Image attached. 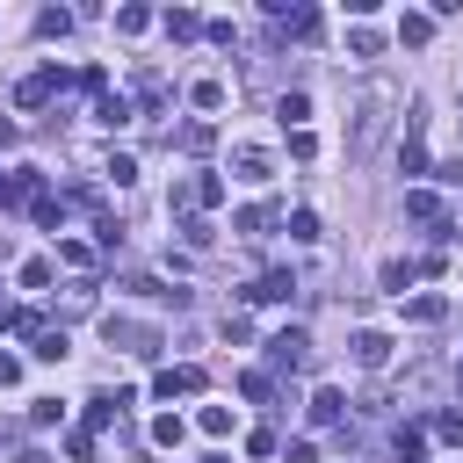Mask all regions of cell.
Returning a JSON list of instances; mask_svg holds the SVG:
<instances>
[{
    "mask_svg": "<svg viewBox=\"0 0 463 463\" xmlns=\"http://www.w3.org/2000/svg\"><path fill=\"white\" fill-rule=\"evenodd\" d=\"M268 362H275V369H304V362H311V333H304V326L268 333Z\"/></svg>",
    "mask_w": 463,
    "mask_h": 463,
    "instance_id": "6da1fadb",
    "label": "cell"
},
{
    "mask_svg": "<svg viewBox=\"0 0 463 463\" xmlns=\"http://www.w3.org/2000/svg\"><path fill=\"white\" fill-rule=\"evenodd\" d=\"M405 217H420V224H434L441 239H456V224H449V203H441L434 188H405Z\"/></svg>",
    "mask_w": 463,
    "mask_h": 463,
    "instance_id": "7a4b0ae2",
    "label": "cell"
},
{
    "mask_svg": "<svg viewBox=\"0 0 463 463\" xmlns=\"http://www.w3.org/2000/svg\"><path fill=\"white\" fill-rule=\"evenodd\" d=\"M289 297H297V275H289V268H268L260 282L239 289V304H289Z\"/></svg>",
    "mask_w": 463,
    "mask_h": 463,
    "instance_id": "3957f363",
    "label": "cell"
},
{
    "mask_svg": "<svg viewBox=\"0 0 463 463\" xmlns=\"http://www.w3.org/2000/svg\"><path fill=\"white\" fill-rule=\"evenodd\" d=\"M0 203L36 210V203H43V174H36V166H7V195H0Z\"/></svg>",
    "mask_w": 463,
    "mask_h": 463,
    "instance_id": "277c9868",
    "label": "cell"
},
{
    "mask_svg": "<svg viewBox=\"0 0 463 463\" xmlns=\"http://www.w3.org/2000/svg\"><path fill=\"white\" fill-rule=\"evenodd\" d=\"M347 354H354V369H383V362H391V333H383V326H362Z\"/></svg>",
    "mask_w": 463,
    "mask_h": 463,
    "instance_id": "5b68a950",
    "label": "cell"
},
{
    "mask_svg": "<svg viewBox=\"0 0 463 463\" xmlns=\"http://www.w3.org/2000/svg\"><path fill=\"white\" fill-rule=\"evenodd\" d=\"M195 391H203V369H188V362L152 376V398H166V405H174V398H195Z\"/></svg>",
    "mask_w": 463,
    "mask_h": 463,
    "instance_id": "8992f818",
    "label": "cell"
},
{
    "mask_svg": "<svg viewBox=\"0 0 463 463\" xmlns=\"http://www.w3.org/2000/svg\"><path fill=\"white\" fill-rule=\"evenodd\" d=\"M101 333H109V347H116V340H123V347H130V354H152V347H159V340H152V333H145V326H130V318H116V311H109V318H101Z\"/></svg>",
    "mask_w": 463,
    "mask_h": 463,
    "instance_id": "52a82bcc",
    "label": "cell"
},
{
    "mask_svg": "<svg viewBox=\"0 0 463 463\" xmlns=\"http://www.w3.org/2000/svg\"><path fill=\"white\" fill-rule=\"evenodd\" d=\"M304 412H311V427H340V420H347V398H340V391H333V383H318V391H311V405H304Z\"/></svg>",
    "mask_w": 463,
    "mask_h": 463,
    "instance_id": "ba28073f",
    "label": "cell"
},
{
    "mask_svg": "<svg viewBox=\"0 0 463 463\" xmlns=\"http://www.w3.org/2000/svg\"><path fill=\"white\" fill-rule=\"evenodd\" d=\"M51 87H58V65H43V72H29V80L14 87V101H22V109H43V101H51Z\"/></svg>",
    "mask_w": 463,
    "mask_h": 463,
    "instance_id": "9c48e42d",
    "label": "cell"
},
{
    "mask_svg": "<svg viewBox=\"0 0 463 463\" xmlns=\"http://www.w3.org/2000/svg\"><path fill=\"white\" fill-rule=\"evenodd\" d=\"M398 166H405V174H427V145H420V109L405 116V145H398Z\"/></svg>",
    "mask_w": 463,
    "mask_h": 463,
    "instance_id": "30bf717a",
    "label": "cell"
},
{
    "mask_svg": "<svg viewBox=\"0 0 463 463\" xmlns=\"http://www.w3.org/2000/svg\"><path fill=\"white\" fill-rule=\"evenodd\" d=\"M405 318H412V326H441V318H449V297H441V289H427V297H405Z\"/></svg>",
    "mask_w": 463,
    "mask_h": 463,
    "instance_id": "8fae6325",
    "label": "cell"
},
{
    "mask_svg": "<svg viewBox=\"0 0 463 463\" xmlns=\"http://www.w3.org/2000/svg\"><path fill=\"white\" fill-rule=\"evenodd\" d=\"M159 29H166L174 43H188V36H203V14H195V7H166V14H159Z\"/></svg>",
    "mask_w": 463,
    "mask_h": 463,
    "instance_id": "7c38bea8",
    "label": "cell"
},
{
    "mask_svg": "<svg viewBox=\"0 0 463 463\" xmlns=\"http://www.w3.org/2000/svg\"><path fill=\"white\" fill-rule=\"evenodd\" d=\"M275 116H282V130H304V116H311V94H304V87L275 94Z\"/></svg>",
    "mask_w": 463,
    "mask_h": 463,
    "instance_id": "4fadbf2b",
    "label": "cell"
},
{
    "mask_svg": "<svg viewBox=\"0 0 463 463\" xmlns=\"http://www.w3.org/2000/svg\"><path fill=\"white\" fill-rule=\"evenodd\" d=\"M232 166H239V181H268V174H275V159H268L260 145H239V152H232Z\"/></svg>",
    "mask_w": 463,
    "mask_h": 463,
    "instance_id": "5bb4252c",
    "label": "cell"
},
{
    "mask_svg": "<svg viewBox=\"0 0 463 463\" xmlns=\"http://www.w3.org/2000/svg\"><path fill=\"white\" fill-rule=\"evenodd\" d=\"M123 405H130V391H116V398H109V391H94V398H87V427H116V412H123Z\"/></svg>",
    "mask_w": 463,
    "mask_h": 463,
    "instance_id": "9a60e30c",
    "label": "cell"
},
{
    "mask_svg": "<svg viewBox=\"0 0 463 463\" xmlns=\"http://www.w3.org/2000/svg\"><path fill=\"white\" fill-rule=\"evenodd\" d=\"M29 354H36V362H65V354H72V340H65V326H43Z\"/></svg>",
    "mask_w": 463,
    "mask_h": 463,
    "instance_id": "2e32d148",
    "label": "cell"
},
{
    "mask_svg": "<svg viewBox=\"0 0 463 463\" xmlns=\"http://www.w3.org/2000/svg\"><path fill=\"white\" fill-rule=\"evenodd\" d=\"M282 22H289V36H297V43H318V29H326V22H318V7H289Z\"/></svg>",
    "mask_w": 463,
    "mask_h": 463,
    "instance_id": "e0dca14e",
    "label": "cell"
},
{
    "mask_svg": "<svg viewBox=\"0 0 463 463\" xmlns=\"http://www.w3.org/2000/svg\"><path fill=\"white\" fill-rule=\"evenodd\" d=\"M94 123H101V130H123V123H130V101H123V94H101V101H94Z\"/></svg>",
    "mask_w": 463,
    "mask_h": 463,
    "instance_id": "ac0fdd59",
    "label": "cell"
},
{
    "mask_svg": "<svg viewBox=\"0 0 463 463\" xmlns=\"http://www.w3.org/2000/svg\"><path fill=\"white\" fill-rule=\"evenodd\" d=\"M391 449H398V463H427V434H420V427H398Z\"/></svg>",
    "mask_w": 463,
    "mask_h": 463,
    "instance_id": "d6986e66",
    "label": "cell"
},
{
    "mask_svg": "<svg viewBox=\"0 0 463 463\" xmlns=\"http://www.w3.org/2000/svg\"><path fill=\"white\" fill-rule=\"evenodd\" d=\"M152 22H159L152 7H116V36H145Z\"/></svg>",
    "mask_w": 463,
    "mask_h": 463,
    "instance_id": "ffe728a7",
    "label": "cell"
},
{
    "mask_svg": "<svg viewBox=\"0 0 463 463\" xmlns=\"http://www.w3.org/2000/svg\"><path fill=\"white\" fill-rule=\"evenodd\" d=\"M427 36H434V14H398V43H412V51H420Z\"/></svg>",
    "mask_w": 463,
    "mask_h": 463,
    "instance_id": "44dd1931",
    "label": "cell"
},
{
    "mask_svg": "<svg viewBox=\"0 0 463 463\" xmlns=\"http://www.w3.org/2000/svg\"><path fill=\"white\" fill-rule=\"evenodd\" d=\"M195 427H203L210 441H224V434H232V405H203V412H195Z\"/></svg>",
    "mask_w": 463,
    "mask_h": 463,
    "instance_id": "7402d4cb",
    "label": "cell"
},
{
    "mask_svg": "<svg viewBox=\"0 0 463 463\" xmlns=\"http://www.w3.org/2000/svg\"><path fill=\"white\" fill-rule=\"evenodd\" d=\"M181 434H188L181 412H159V420H152V441H159V449H181Z\"/></svg>",
    "mask_w": 463,
    "mask_h": 463,
    "instance_id": "603a6c76",
    "label": "cell"
},
{
    "mask_svg": "<svg viewBox=\"0 0 463 463\" xmlns=\"http://www.w3.org/2000/svg\"><path fill=\"white\" fill-rule=\"evenodd\" d=\"M347 51H354V58H376V51H383V36H376L369 22H354V29H347Z\"/></svg>",
    "mask_w": 463,
    "mask_h": 463,
    "instance_id": "cb8c5ba5",
    "label": "cell"
},
{
    "mask_svg": "<svg viewBox=\"0 0 463 463\" xmlns=\"http://www.w3.org/2000/svg\"><path fill=\"white\" fill-rule=\"evenodd\" d=\"M188 101H195V109H224V80H195Z\"/></svg>",
    "mask_w": 463,
    "mask_h": 463,
    "instance_id": "d4e9b609",
    "label": "cell"
},
{
    "mask_svg": "<svg viewBox=\"0 0 463 463\" xmlns=\"http://www.w3.org/2000/svg\"><path fill=\"white\" fill-rule=\"evenodd\" d=\"M101 174H109L116 188H130V181H137V159H130V152H109V166H101Z\"/></svg>",
    "mask_w": 463,
    "mask_h": 463,
    "instance_id": "484cf974",
    "label": "cell"
},
{
    "mask_svg": "<svg viewBox=\"0 0 463 463\" xmlns=\"http://www.w3.org/2000/svg\"><path fill=\"white\" fill-rule=\"evenodd\" d=\"M232 232H246V239H253V232H268V203H246V210L232 217Z\"/></svg>",
    "mask_w": 463,
    "mask_h": 463,
    "instance_id": "4316f807",
    "label": "cell"
},
{
    "mask_svg": "<svg viewBox=\"0 0 463 463\" xmlns=\"http://www.w3.org/2000/svg\"><path fill=\"white\" fill-rule=\"evenodd\" d=\"M58 260H65V268H94V246H87V239H58Z\"/></svg>",
    "mask_w": 463,
    "mask_h": 463,
    "instance_id": "83f0119b",
    "label": "cell"
},
{
    "mask_svg": "<svg viewBox=\"0 0 463 463\" xmlns=\"http://www.w3.org/2000/svg\"><path fill=\"white\" fill-rule=\"evenodd\" d=\"M65 29H72L65 7H43V14H36V36H65Z\"/></svg>",
    "mask_w": 463,
    "mask_h": 463,
    "instance_id": "f1b7e54d",
    "label": "cell"
},
{
    "mask_svg": "<svg viewBox=\"0 0 463 463\" xmlns=\"http://www.w3.org/2000/svg\"><path fill=\"white\" fill-rule=\"evenodd\" d=\"M210 145H217L210 123H188V130H181V152H210Z\"/></svg>",
    "mask_w": 463,
    "mask_h": 463,
    "instance_id": "f546056e",
    "label": "cell"
},
{
    "mask_svg": "<svg viewBox=\"0 0 463 463\" xmlns=\"http://www.w3.org/2000/svg\"><path fill=\"white\" fill-rule=\"evenodd\" d=\"M181 239H188V246H210L217 224H210V217H181Z\"/></svg>",
    "mask_w": 463,
    "mask_h": 463,
    "instance_id": "4dcf8cb0",
    "label": "cell"
},
{
    "mask_svg": "<svg viewBox=\"0 0 463 463\" xmlns=\"http://www.w3.org/2000/svg\"><path fill=\"white\" fill-rule=\"evenodd\" d=\"M282 232H289V239H318V217H311V210H289Z\"/></svg>",
    "mask_w": 463,
    "mask_h": 463,
    "instance_id": "1f68e13d",
    "label": "cell"
},
{
    "mask_svg": "<svg viewBox=\"0 0 463 463\" xmlns=\"http://www.w3.org/2000/svg\"><path fill=\"white\" fill-rule=\"evenodd\" d=\"M22 289H51V260H43V253L22 260Z\"/></svg>",
    "mask_w": 463,
    "mask_h": 463,
    "instance_id": "d6a6232c",
    "label": "cell"
},
{
    "mask_svg": "<svg viewBox=\"0 0 463 463\" xmlns=\"http://www.w3.org/2000/svg\"><path fill=\"white\" fill-rule=\"evenodd\" d=\"M383 289L405 297V289H412V260H383Z\"/></svg>",
    "mask_w": 463,
    "mask_h": 463,
    "instance_id": "836d02e7",
    "label": "cell"
},
{
    "mask_svg": "<svg viewBox=\"0 0 463 463\" xmlns=\"http://www.w3.org/2000/svg\"><path fill=\"white\" fill-rule=\"evenodd\" d=\"M29 420H36V427H58V420H65V405H58V398H36V405H29Z\"/></svg>",
    "mask_w": 463,
    "mask_h": 463,
    "instance_id": "e575fe53",
    "label": "cell"
},
{
    "mask_svg": "<svg viewBox=\"0 0 463 463\" xmlns=\"http://www.w3.org/2000/svg\"><path fill=\"white\" fill-rule=\"evenodd\" d=\"M224 340H253V326H246V311H224V326H217Z\"/></svg>",
    "mask_w": 463,
    "mask_h": 463,
    "instance_id": "d590c367",
    "label": "cell"
},
{
    "mask_svg": "<svg viewBox=\"0 0 463 463\" xmlns=\"http://www.w3.org/2000/svg\"><path fill=\"white\" fill-rule=\"evenodd\" d=\"M246 456H260V463H268V456H275V434H268V427H253V434H246Z\"/></svg>",
    "mask_w": 463,
    "mask_h": 463,
    "instance_id": "8d00e7d4",
    "label": "cell"
},
{
    "mask_svg": "<svg viewBox=\"0 0 463 463\" xmlns=\"http://www.w3.org/2000/svg\"><path fill=\"white\" fill-rule=\"evenodd\" d=\"M434 434L441 441H463V412H434Z\"/></svg>",
    "mask_w": 463,
    "mask_h": 463,
    "instance_id": "74e56055",
    "label": "cell"
},
{
    "mask_svg": "<svg viewBox=\"0 0 463 463\" xmlns=\"http://www.w3.org/2000/svg\"><path fill=\"white\" fill-rule=\"evenodd\" d=\"M7 383H22V362H14V354H0V391H7Z\"/></svg>",
    "mask_w": 463,
    "mask_h": 463,
    "instance_id": "f35d334b",
    "label": "cell"
},
{
    "mask_svg": "<svg viewBox=\"0 0 463 463\" xmlns=\"http://www.w3.org/2000/svg\"><path fill=\"white\" fill-rule=\"evenodd\" d=\"M282 463H318V449H311V441H289V456H282Z\"/></svg>",
    "mask_w": 463,
    "mask_h": 463,
    "instance_id": "ab89813d",
    "label": "cell"
},
{
    "mask_svg": "<svg viewBox=\"0 0 463 463\" xmlns=\"http://www.w3.org/2000/svg\"><path fill=\"white\" fill-rule=\"evenodd\" d=\"M441 181H449V188H463V159H449V166H441Z\"/></svg>",
    "mask_w": 463,
    "mask_h": 463,
    "instance_id": "60d3db41",
    "label": "cell"
},
{
    "mask_svg": "<svg viewBox=\"0 0 463 463\" xmlns=\"http://www.w3.org/2000/svg\"><path fill=\"white\" fill-rule=\"evenodd\" d=\"M0 195H7V174H0Z\"/></svg>",
    "mask_w": 463,
    "mask_h": 463,
    "instance_id": "b9f144b4",
    "label": "cell"
}]
</instances>
